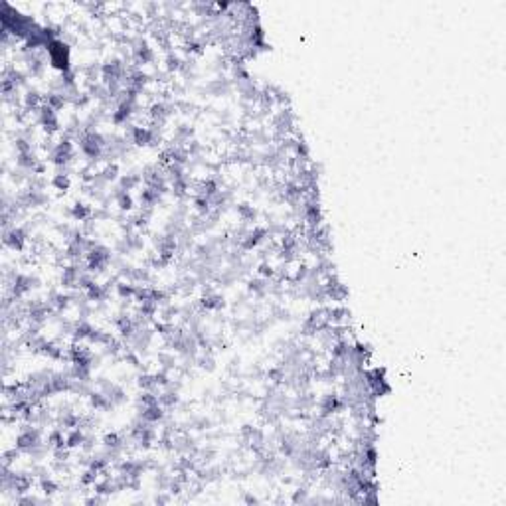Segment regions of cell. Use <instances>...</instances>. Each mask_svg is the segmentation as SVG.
I'll use <instances>...</instances> for the list:
<instances>
[{"label":"cell","instance_id":"cell-6","mask_svg":"<svg viewBox=\"0 0 506 506\" xmlns=\"http://www.w3.org/2000/svg\"><path fill=\"white\" fill-rule=\"evenodd\" d=\"M40 488H42V492L44 494H54V492H57V483L54 481V479H50V477H42V481H40Z\"/></svg>","mask_w":506,"mask_h":506},{"label":"cell","instance_id":"cell-5","mask_svg":"<svg viewBox=\"0 0 506 506\" xmlns=\"http://www.w3.org/2000/svg\"><path fill=\"white\" fill-rule=\"evenodd\" d=\"M238 216H240L244 222H253L257 214H255L253 206H249V204H240V206H238Z\"/></svg>","mask_w":506,"mask_h":506},{"label":"cell","instance_id":"cell-4","mask_svg":"<svg viewBox=\"0 0 506 506\" xmlns=\"http://www.w3.org/2000/svg\"><path fill=\"white\" fill-rule=\"evenodd\" d=\"M115 200H117V204H119L121 210H127V212L132 210V206H134L131 194H129V192H125V190H121V188H117V192H115Z\"/></svg>","mask_w":506,"mask_h":506},{"label":"cell","instance_id":"cell-1","mask_svg":"<svg viewBox=\"0 0 506 506\" xmlns=\"http://www.w3.org/2000/svg\"><path fill=\"white\" fill-rule=\"evenodd\" d=\"M42 443V437H40V431H38L36 427H30V425H26V427H22V431L18 433V437H16V449L20 453H30V451L38 447Z\"/></svg>","mask_w":506,"mask_h":506},{"label":"cell","instance_id":"cell-2","mask_svg":"<svg viewBox=\"0 0 506 506\" xmlns=\"http://www.w3.org/2000/svg\"><path fill=\"white\" fill-rule=\"evenodd\" d=\"M28 244V231L24 227H10V229H4V245L14 249V251H22Z\"/></svg>","mask_w":506,"mask_h":506},{"label":"cell","instance_id":"cell-3","mask_svg":"<svg viewBox=\"0 0 506 506\" xmlns=\"http://www.w3.org/2000/svg\"><path fill=\"white\" fill-rule=\"evenodd\" d=\"M224 305H225L224 297L218 295V293H214V291H210V293H206V295L202 297V307H204L206 311H220Z\"/></svg>","mask_w":506,"mask_h":506}]
</instances>
